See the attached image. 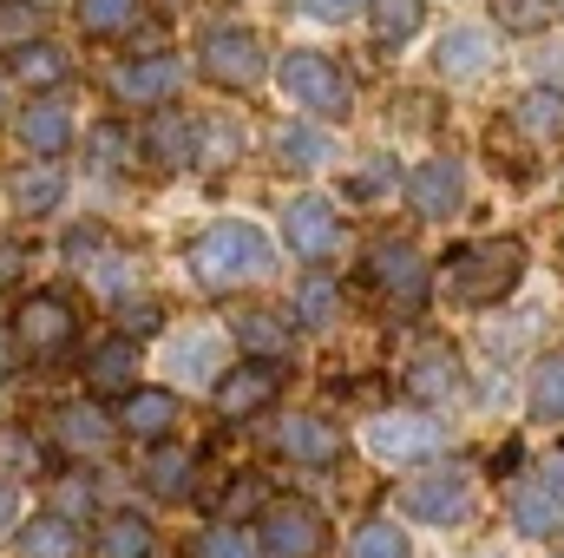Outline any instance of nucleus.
<instances>
[{
    "label": "nucleus",
    "instance_id": "f257e3e1",
    "mask_svg": "<svg viewBox=\"0 0 564 558\" xmlns=\"http://www.w3.org/2000/svg\"><path fill=\"white\" fill-rule=\"evenodd\" d=\"M276 264L270 237L257 224H210L197 244H191V270L204 289H243V282H263Z\"/></svg>",
    "mask_w": 564,
    "mask_h": 558
},
{
    "label": "nucleus",
    "instance_id": "f03ea898",
    "mask_svg": "<svg viewBox=\"0 0 564 558\" xmlns=\"http://www.w3.org/2000/svg\"><path fill=\"white\" fill-rule=\"evenodd\" d=\"M519 270H525V250H519L512 237H499V244H466V250L446 257V289H453L459 302L486 309V302H499V296L519 282Z\"/></svg>",
    "mask_w": 564,
    "mask_h": 558
},
{
    "label": "nucleus",
    "instance_id": "7ed1b4c3",
    "mask_svg": "<svg viewBox=\"0 0 564 558\" xmlns=\"http://www.w3.org/2000/svg\"><path fill=\"white\" fill-rule=\"evenodd\" d=\"M282 93H289L295 106H308L315 119H341V112L355 106L348 73H341L335 60H322V53H282Z\"/></svg>",
    "mask_w": 564,
    "mask_h": 558
},
{
    "label": "nucleus",
    "instance_id": "20e7f679",
    "mask_svg": "<svg viewBox=\"0 0 564 558\" xmlns=\"http://www.w3.org/2000/svg\"><path fill=\"white\" fill-rule=\"evenodd\" d=\"M257 546H263V558H315L328 546L322 513L308 500H270L263 506V526H257Z\"/></svg>",
    "mask_w": 564,
    "mask_h": 558
},
{
    "label": "nucleus",
    "instance_id": "39448f33",
    "mask_svg": "<svg viewBox=\"0 0 564 558\" xmlns=\"http://www.w3.org/2000/svg\"><path fill=\"white\" fill-rule=\"evenodd\" d=\"M204 73H210V86H230V93L257 86V79L270 73L263 40L243 33V26H210V33H204Z\"/></svg>",
    "mask_w": 564,
    "mask_h": 558
},
{
    "label": "nucleus",
    "instance_id": "423d86ee",
    "mask_svg": "<svg viewBox=\"0 0 564 558\" xmlns=\"http://www.w3.org/2000/svg\"><path fill=\"white\" fill-rule=\"evenodd\" d=\"M13 335H20L26 355H59V348L79 335V315H73V302H59V296H26L20 315H13Z\"/></svg>",
    "mask_w": 564,
    "mask_h": 558
},
{
    "label": "nucleus",
    "instance_id": "0eeeda50",
    "mask_svg": "<svg viewBox=\"0 0 564 558\" xmlns=\"http://www.w3.org/2000/svg\"><path fill=\"white\" fill-rule=\"evenodd\" d=\"M466 473H453V466H440V473H414L408 486H401V506L426 519V526H459L466 519Z\"/></svg>",
    "mask_w": 564,
    "mask_h": 558
},
{
    "label": "nucleus",
    "instance_id": "6e6552de",
    "mask_svg": "<svg viewBox=\"0 0 564 558\" xmlns=\"http://www.w3.org/2000/svg\"><path fill=\"white\" fill-rule=\"evenodd\" d=\"M361 440H368L375 460H421L433 447H446V427L440 420H414V415H381V420H368Z\"/></svg>",
    "mask_w": 564,
    "mask_h": 558
},
{
    "label": "nucleus",
    "instance_id": "1a4fd4ad",
    "mask_svg": "<svg viewBox=\"0 0 564 558\" xmlns=\"http://www.w3.org/2000/svg\"><path fill=\"white\" fill-rule=\"evenodd\" d=\"M282 237H289V250H302V257H335L341 217H335L328 197H295V204H282Z\"/></svg>",
    "mask_w": 564,
    "mask_h": 558
},
{
    "label": "nucleus",
    "instance_id": "9d476101",
    "mask_svg": "<svg viewBox=\"0 0 564 558\" xmlns=\"http://www.w3.org/2000/svg\"><path fill=\"white\" fill-rule=\"evenodd\" d=\"M282 395V368L276 362H243V368H230L224 382H217V415H230V420H243V415H257V408H270Z\"/></svg>",
    "mask_w": 564,
    "mask_h": 558
},
{
    "label": "nucleus",
    "instance_id": "9b49d317",
    "mask_svg": "<svg viewBox=\"0 0 564 558\" xmlns=\"http://www.w3.org/2000/svg\"><path fill=\"white\" fill-rule=\"evenodd\" d=\"M459 197H466V171H459V158H426L421 171L408 178V204H414L421 217H453Z\"/></svg>",
    "mask_w": 564,
    "mask_h": 558
},
{
    "label": "nucleus",
    "instance_id": "f8f14e48",
    "mask_svg": "<svg viewBox=\"0 0 564 558\" xmlns=\"http://www.w3.org/2000/svg\"><path fill=\"white\" fill-rule=\"evenodd\" d=\"M177 86H184V66H177V60H164V53L132 60V66H119V73H112V93H119L126 106H164Z\"/></svg>",
    "mask_w": 564,
    "mask_h": 558
},
{
    "label": "nucleus",
    "instance_id": "ddd939ff",
    "mask_svg": "<svg viewBox=\"0 0 564 558\" xmlns=\"http://www.w3.org/2000/svg\"><path fill=\"white\" fill-rule=\"evenodd\" d=\"M375 282L394 296V302H421L426 296V264L414 244H375Z\"/></svg>",
    "mask_w": 564,
    "mask_h": 558
},
{
    "label": "nucleus",
    "instance_id": "4468645a",
    "mask_svg": "<svg viewBox=\"0 0 564 558\" xmlns=\"http://www.w3.org/2000/svg\"><path fill=\"white\" fill-rule=\"evenodd\" d=\"M512 526H519L525 539H552V533L564 526L558 486H545V480H525V486H512Z\"/></svg>",
    "mask_w": 564,
    "mask_h": 558
},
{
    "label": "nucleus",
    "instance_id": "2eb2a0df",
    "mask_svg": "<svg viewBox=\"0 0 564 558\" xmlns=\"http://www.w3.org/2000/svg\"><path fill=\"white\" fill-rule=\"evenodd\" d=\"M440 73L446 79H473V73H486L492 66V33L486 26H453V33H440Z\"/></svg>",
    "mask_w": 564,
    "mask_h": 558
},
{
    "label": "nucleus",
    "instance_id": "dca6fc26",
    "mask_svg": "<svg viewBox=\"0 0 564 558\" xmlns=\"http://www.w3.org/2000/svg\"><path fill=\"white\" fill-rule=\"evenodd\" d=\"M276 447L289 453V460L328 466V460L341 453V433H335L328 420H315V415H295V420H282V427H276Z\"/></svg>",
    "mask_w": 564,
    "mask_h": 558
},
{
    "label": "nucleus",
    "instance_id": "f3484780",
    "mask_svg": "<svg viewBox=\"0 0 564 558\" xmlns=\"http://www.w3.org/2000/svg\"><path fill=\"white\" fill-rule=\"evenodd\" d=\"M119 420H126L132 440H164V433L177 427V395H171V388H132Z\"/></svg>",
    "mask_w": 564,
    "mask_h": 558
},
{
    "label": "nucleus",
    "instance_id": "a211bd4d",
    "mask_svg": "<svg viewBox=\"0 0 564 558\" xmlns=\"http://www.w3.org/2000/svg\"><path fill=\"white\" fill-rule=\"evenodd\" d=\"M59 440H66L73 453H106V447L119 440V427L106 420V408H93V401H73V408H59Z\"/></svg>",
    "mask_w": 564,
    "mask_h": 558
},
{
    "label": "nucleus",
    "instance_id": "6ab92c4d",
    "mask_svg": "<svg viewBox=\"0 0 564 558\" xmlns=\"http://www.w3.org/2000/svg\"><path fill=\"white\" fill-rule=\"evenodd\" d=\"M408 395H414V401H453V395H459V362H453V348H426L421 362L408 368Z\"/></svg>",
    "mask_w": 564,
    "mask_h": 558
},
{
    "label": "nucleus",
    "instance_id": "aec40b11",
    "mask_svg": "<svg viewBox=\"0 0 564 558\" xmlns=\"http://www.w3.org/2000/svg\"><path fill=\"white\" fill-rule=\"evenodd\" d=\"M20 139L33 144V151H66V144H73V119H66V106H53V99L26 106V112H20Z\"/></svg>",
    "mask_w": 564,
    "mask_h": 558
},
{
    "label": "nucleus",
    "instance_id": "412c9836",
    "mask_svg": "<svg viewBox=\"0 0 564 558\" xmlns=\"http://www.w3.org/2000/svg\"><path fill=\"white\" fill-rule=\"evenodd\" d=\"M512 119H519L532 139H564V93L558 86H532V93L512 106Z\"/></svg>",
    "mask_w": 564,
    "mask_h": 558
},
{
    "label": "nucleus",
    "instance_id": "4be33fe9",
    "mask_svg": "<svg viewBox=\"0 0 564 558\" xmlns=\"http://www.w3.org/2000/svg\"><path fill=\"white\" fill-rule=\"evenodd\" d=\"M20 552L26 558H79V533L66 526V513H46L20 533Z\"/></svg>",
    "mask_w": 564,
    "mask_h": 558
},
{
    "label": "nucleus",
    "instance_id": "5701e85b",
    "mask_svg": "<svg viewBox=\"0 0 564 558\" xmlns=\"http://www.w3.org/2000/svg\"><path fill=\"white\" fill-rule=\"evenodd\" d=\"M237 342H243L250 355H263V362H282V355H289V322L270 315V309H250V315L237 322Z\"/></svg>",
    "mask_w": 564,
    "mask_h": 558
},
{
    "label": "nucleus",
    "instance_id": "b1692460",
    "mask_svg": "<svg viewBox=\"0 0 564 558\" xmlns=\"http://www.w3.org/2000/svg\"><path fill=\"white\" fill-rule=\"evenodd\" d=\"M426 20V0H375V40L381 46H408Z\"/></svg>",
    "mask_w": 564,
    "mask_h": 558
},
{
    "label": "nucleus",
    "instance_id": "393cba45",
    "mask_svg": "<svg viewBox=\"0 0 564 558\" xmlns=\"http://www.w3.org/2000/svg\"><path fill=\"white\" fill-rule=\"evenodd\" d=\"M66 53L59 46H46V40H33V46H13V79L20 86H53V79H66Z\"/></svg>",
    "mask_w": 564,
    "mask_h": 558
},
{
    "label": "nucleus",
    "instance_id": "a878e982",
    "mask_svg": "<svg viewBox=\"0 0 564 558\" xmlns=\"http://www.w3.org/2000/svg\"><path fill=\"white\" fill-rule=\"evenodd\" d=\"M144 552H151V526L139 513H119V519L99 526V552L93 558H144Z\"/></svg>",
    "mask_w": 564,
    "mask_h": 558
},
{
    "label": "nucleus",
    "instance_id": "bb28decb",
    "mask_svg": "<svg viewBox=\"0 0 564 558\" xmlns=\"http://www.w3.org/2000/svg\"><path fill=\"white\" fill-rule=\"evenodd\" d=\"M13 204L26 211V217H40V211H53L59 204V171L53 164H33V171H13Z\"/></svg>",
    "mask_w": 564,
    "mask_h": 558
},
{
    "label": "nucleus",
    "instance_id": "cd10ccee",
    "mask_svg": "<svg viewBox=\"0 0 564 558\" xmlns=\"http://www.w3.org/2000/svg\"><path fill=\"white\" fill-rule=\"evenodd\" d=\"M295 315H302V329H328V322L341 315V289L328 277H308L295 289Z\"/></svg>",
    "mask_w": 564,
    "mask_h": 558
},
{
    "label": "nucleus",
    "instance_id": "c85d7f7f",
    "mask_svg": "<svg viewBox=\"0 0 564 558\" xmlns=\"http://www.w3.org/2000/svg\"><path fill=\"white\" fill-rule=\"evenodd\" d=\"M132 368H139L132 342H106V348H93V362H86L93 388H132Z\"/></svg>",
    "mask_w": 564,
    "mask_h": 558
},
{
    "label": "nucleus",
    "instance_id": "c756f323",
    "mask_svg": "<svg viewBox=\"0 0 564 558\" xmlns=\"http://www.w3.org/2000/svg\"><path fill=\"white\" fill-rule=\"evenodd\" d=\"M151 151H158L164 164H191V158H197V126L158 112V126H151Z\"/></svg>",
    "mask_w": 564,
    "mask_h": 558
},
{
    "label": "nucleus",
    "instance_id": "7c9ffc66",
    "mask_svg": "<svg viewBox=\"0 0 564 558\" xmlns=\"http://www.w3.org/2000/svg\"><path fill=\"white\" fill-rule=\"evenodd\" d=\"M144 486H151L158 500H184V493H191V453H158V460L144 466Z\"/></svg>",
    "mask_w": 564,
    "mask_h": 558
},
{
    "label": "nucleus",
    "instance_id": "2f4dec72",
    "mask_svg": "<svg viewBox=\"0 0 564 558\" xmlns=\"http://www.w3.org/2000/svg\"><path fill=\"white\" fill-rule=\"evenodd\" d=\"M532 415L539 420H564V355L539 362V375H532Z\"/></svg>",
    "mask_w": 564,
    "mask_h": 558
},
{
    "label": "nucleus",
    "instance_id": "473e14b6",
    "mask_svg": "<svg viewBox=\"0 0 564 558\" xmlns=\"http://www.w3.org/2000/svg\"><path fill=\"white\" fill-rule=\"evenodd\" d=\"M276 158L282 164H322L328 158V139L315 126H282L276 132Z\"/></svg>",
    "mask_w": 564,
    "mask_h": 558
},
{
    "label": "nucleus",
    "instance_id": "72a5a7b5",
    "mask_svg": "<svg viewBox=\"0 0 564 558\" xmlns=\"http://www.w3.org/2000/svg\"><path fill=\"white\" fill-rule=\"evenodd\" d=\"M355 558H408V533L388 526V519H368L355 533Z\"/></svg>",
    "mask_w": 564,
    "mask_h": 558
},
{
    "label": "nucleus",
    "instance_id": "f704fd0d",
    "mask_svg": "<svg viewBox=\"0 0 564 558\" xmlns=\"http://www.w3.org/2000/svg\"><path fill=\"white\" fill-rule=\"evenodd\" d=\"M79 20L93 33H126L139 20V0H79Z\"/></svg>",
    "mask_w": 564,
    "mask_h": 558
},
{
    "label": "nucleus",
    "instance_id": "c9c22d12",
    "mask_svg": "<svg viewBox=\"0 0 564 558\" xmlns=\"http://www.w3.org/2000/svg\"><path fill=\"white\" fill-rule=\"evenodd\" d=\"M552 7H558V0H492V20L512 26V33H539V26L552 20Z\"/></svg>",
    "mask_w": 564,
    "mask_h": 558
},
{
    "label": "nucleus",
    "instance_id": "e433bc0d",
    "mask_svg": "<svg viewBox=\"0 0 564 558\" xmlns=\"http://www.w3.org/2000/svg\"><path fill=\"white\" fill-rule=\"evenodd\" d=\"M197 558H257V552H250V539H243L237 526H210L204 546H197Z\"/></svg>",
    "mask_w": 564,
    "mask_h": 558
},
{
    "label": "nucleus",
    "instance_id": "4c0bfd02",
    "mask_svg": "<svg viewBox=\"0 0 564 558\" xmlns=\"http://www.w3.org/2000/svg\"><path fill=\"white\" fill-rule=\"evenodd\" d=\"M119 322H126V329H132V335H151V329H158V322H164V309H158V302H126V309H119Z\"/></svg>",
    "mask_w": 564,
    "mask_h": 558
},
{
    "label": "nucleus",
    "instance_id": "58836bf2",
    "mask_svg": "<svg viewBox=\"0 0 564 558\" xmlns=\"http://www.w3.org/2000/svg\"><path fill=\"white\" fill-rule=\"evenodd\" d=\"M119 151H126V132H119V126H99V132H93V164H106V171H112V164H119Z\"/></svg>",
    "mask_w": 564,
    "mask_h": 558
},
{
    "label": "nucleus",
    "instance_id": "ea45409f",
    "mask_svg": "<svg viewBox=\"0 0 564 558\" xmlns=\"http://www.w3.org/2000/svg\"><path fill=\"white\" fill-rule=\"evenodd\" d=\"M302 13H315V20H355L361 0H302Z\"/></svg>",
    "mask_w": 564,
    "mask_h": 558
},
{
    "label": "nucleus",
    "instance_id": "a19ab883",
    "mask_svg": "<svg viewBox=\"0 0 564 558\" xmlns=\"http://www.w3.org/2000/svg\"><path fill=\"white\" fill-rule=\"evenodd\" d=\"M86 506H93V486H86V480L59 486V513H86Z\"/></svg>",
    "mask_w": 564,
    "mask_h": 558
},
{
    "label": "nucleus",
    "instance_id": "79ce46f5",
    "mask_svg": "<svg viewBox=\"0 0 564 558\" xmlns=\"http://www.w3.org/2000/svg\"><path fill=\"white\" fill-rule=\"evenodd\" d=\"M13 526H20V493L0 486V533H13Z\"/></svg>",
    "mask_w": 564,
    "mask_h": 558
},
{
    "label": "nucleus",
    "instance_id": "37998d69",
    "mask_svg": "<svg viewBox=\"0 0 564 558\" xmlns=\"http://www.w3.org/2000/svg\"><path fill=\"white\" fill-rule=\"evenodd\" d=\"M177 355H184V362H191V375H204V362H210V342H184V348H177Z\"/></svg>",
    "mask_w": 564,
    "mask_h": 558
},
{
    "label": "nucleus",
    "instance_id": "c03bdc74",
    "mask_svg": "<svg viewBox=\"0 0 564 558\" xmlns=\"http://www.w3.org/2000/svg\"><path fill=\"white\" fill-rule=\"evenodd\" d=\"M545 480H552V486H564V453H552V460H545Z\"/></svg>",
    "mask_w": 564,
    "mask_h": 558
},
{
    "label": "nucleus",
    "instance_id": "a18cd8bd",
    "mask_svg": "<svg viewBox=\"0 0 564 558\" xmlns=\"http://www.w3.org/2000/svg\"><path fill=\"white\" fill-rule=\"evenodd\" d=\"M7 368H13V355H7V335H0V382H7Z\"/></svg>",
    "mask_w": 564,
    "mask_h": 558
}]
</instances>
